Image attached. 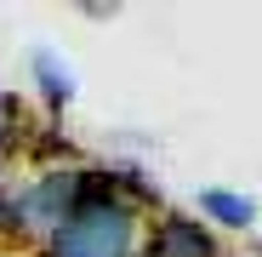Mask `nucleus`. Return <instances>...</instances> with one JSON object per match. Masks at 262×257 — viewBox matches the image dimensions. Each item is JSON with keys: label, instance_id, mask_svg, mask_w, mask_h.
I'll use <instances>...</instances> for the list:
<instances>
[{"label": "nucleus", "instance_id": "nucleus-5", "mask_svg": "<svg viewBox=\"0 0 262 257\" xmlns=\"http://www.w3.org/2000/svg\"><path fill=\"white\" fill-rule=\"evenodd\" d=\"M200 223H211V229H251L256 223V200L245 194V189H223V183H211V189H200Z\"/></svg>", "mask_w": 262, "mask_h": 257}, {"label": "nucleus", "instance_id": "nucleus-1", "mask_svg": "<svg viewBox=\"0 0 262 257\" xmlns=\"http://www.w3.org/2000/svg\"><path fill=\"white\" fill-rule=\"evenodd\" d=\"M148 211H165V200L143 177V166H85L80 206L34 246V257H137Z\"/></svg>", "mask_w": 262, "mask_h": 257}, {"label": "nucleus", "instance_id": "nucleus-3", "mask_svg": "<svg viewBox=\"0 0 262 257\" xmlns=\"http://www.w3.org/2000/svg\"><path fill=\"white\" fill-rule=\"evenodd\" d=\"M46 240L40 234V223H34V211H29V189H23V177H0V251H29L34 257V246Z\"/></svg>", "mask_w": 262, "mask_h": 257}, {"label": "nucleus", "instance_id": "nucleus-7", "mask_svg": "<svg viewBox=\"0 0 262 257\" xmlns=\"http://www.w3.org/2000/svg\"><path fill=\"white\" fill-rule=\"evenodd\" d=\"M0 177H6V166H0Z\"/></svg>", "mask_w": 262, "mask_h": 257}, {"label": "nucleus", "instance_id": "nucleus-2", "mask_svg": "<svg viewBox=\"0 0 262 257\" xmlns=\"http://www.w3.org/2000/svg\"><path fill=\"white\" fill-rule=\"evenodd\" d=\"M137 257H223L211 223H200L194 211H154L143 223V246Z\"/></svg>", "mask_w": 262, "mask_h": 257}, {"label": "nucleus", "instance_id": "nucleus-6", "mask_svg": "<svg viewBox=\"0 0 262 257\" xmlns=\"http://www.w3.org/2000/svg\"><path fill=\"white\" fill-rule=\"evenodd\" d=\"M29 143V114L12 92H0V166H12V154Z\"/></svg>", "mask_w": 262, "mask_h": 257}, {"label": "nucleus", "instance_id": "nucleus-4", "mask_svg": "<svg viewBox=\"0 0 262 257\" xmlns=\"http://www.w3.org/2000/svg\"><path fill=\"white\" fill-rule=\"evenodd\" d=\"M29 80H34V92H40V109H46L52 120L74 103V69H69V57L57 52V46H34L29 52Z\"/></svg>", "mask_w": 262, "mask_h": 257}]
</instances>
